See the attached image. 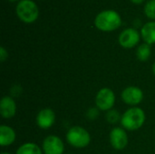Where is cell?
I'll list each match as a JSON object with an SVG mask.
<instances>
[{"label": "cell", "mask_w": 155, "mask_h": 154, "mask_svg": "<svg viewBox=\"0 0 155 154\" xmlns=\"http://www.w3.org/2000/svg\"><path fill=\"white\" fill-rule=\"evenodd\" d=\"M141 34L146 44H155V21L146 23L142 27Z\"/></svg>", "instance_id": "13"}, {"label": "cell", "mask_w": 155, "mask_h": 154, "mask_svg": "<svg viewBox=\"0 0 155 154\" xmlns=\"http://www.w3.org/2000/svg\"><path fill=\"white\" fill-rule=\"evenodd\" d=\"M7 56H8L7 51L4 47H1L0 48V61L1 62H5L7 59Z\"/></svg>", "instance_id": "19"}, {"label": "cell", "mask_w": 155, "mask_h": 154, "mask_svg": "<svg viewBox=\"0 0 155 154\" xmlns=\"http://www.w3.org/2000/svg\"><path fill=\"white\" fill-rule=\"evenodd\" d=\"M99 109L98 108H91L87 112V117L90 120H94L99 116Z\"/></svg>", "instance_id": "18"}, {"label": "cell", "mask_w": 155, "mask_h": 154, "mask_svg": "<svg viewBox=\"0 0 155 154\" xmlns=\"http://www.w3.org/2000/svg\"><path fill=\"white\" fill-rule=\"evenodd\" d=\"M133 3H134V4H137V5H139V4H142L144 0H131Z\"/></svg>", "instance_id": "20"}, {"label": "cell", "mask_w": 155, "mask_h": 154, "mask_svg": "<svg viewBox=\"0 0 155 154\" xmlns=\"http://www.w3.org/2000/svg\"><path fill=\"white\" fill-rule=\"evenodd\" d=\"M66 140L71 146L82 149L88 146L91 141V136L84 128L80 126H74L67 132Z\"/></svg>", "instance_id": "4"}, {"label": "cell", "mask_w": 155, "mask_h": 154, "mask_svg": "<svg viewBox=\"0 0 155 154\" xmlns=\"http://www.w3.org/2000/svg\"><path fill=\"white\" fill-rule=\"evenodd\" d=\"M121 118H122V116L119 114V113L116 110H110V111L107 112L106 120H107L108 123H110L112 124L116 123L119 120L121 121Z\"/></svg>", "instance_id": "17"}, {"label": "cell", "mask_w": 155, "mask_h": 154, "mask_svg": "<svg viewBox=\"0 0 155 154\" xmlns=\"http://www.w3.org/2000/svg\"><path fill=\"white\" fill-rule=\"evenodd\" d=\"M122 99L126 104L135 106L143 101V93L139 87L128 86L123 91Z\"/></svg>", "instance_id": "9"}, {"label": "cell", "mask_w": 155, "mask_h": 154, "mask_svg": "<svg viewBox=\"0 0 155 154\" xmlns=\"http://www.w3.org/2000/svg\"><path fill=\"white\" fill-rule=\"evenodd\" d=\"M8 1H10V2H15V1H17V0H8Z\"/></svg>", "instance_id": "22"}, {"label": "cell", "mask_w": 155, "mask_h": 154, "mask_svg": "<svg viewBox=\"0 0 155 154\" xmlns=\"http://www.w3.org/2000/svg\"><path fill=\"white\" fill-rule=\"evenodd\" d=\"M16 113V104L13 98L5 96L0 102V114L5 119H10Z\"/></svg>", "instance_id": "11"}, {"label": "cell", "mask_w": 155, "mask_h": 154, "mask_svg": "<svg viewBox=\"0 0 155 154\" xmlns=\"http://www.w3.org/2000/svg\"><path fill=\"white\" fill-rule=\"evenodd\" d=\"M15 141V132L13 128L1 125L0 126V144L1 146H8L11 145Z\"/></svg>", "instance_id": "12"}, {"label": "cell", "mask_w": 155, "mask_h": 154, "mask_svg": "<svg viewBox=\"0 0 155 154\" xmlns=\"http://www.w3.org/2000/svg\"><path fill=\"white\" fill-rule=\"evenodd\" d=\"M94 25L101 31L111 32L121 26L122 19L116 11L105 10L96 15L94 19Z\"/></svg>", "instance_id": "1"}, {"label": "cell", "mask_w": 155, "mask_h": 154, "mask_svg": "<svg viewBox=\"0 0 155 154\" xmlns=\"http://www.w3.org/2000/svg\"><path fill=\"white\" fill-rule=\"evenodd\" d=\"M15 154H43L41 148L34 143H26L21 145Z\"/></svg>", "instance_id": "14"}, {"label": "cell", "mask_w": 155, "mask_h": 154, "mask_svg": "<svg viewBox=\"0 0 155 154\" xmlns=\"http://www.w3.org/2000/svg\"><path fill=\"white\" fill-rule=\"evenodd\" d=\"M144 14L150 19H155V0H150L144 6Z\"/></svg>", "instance_id": "16"}, {"label": "cell", "mask_w": 155, "mask_h": 154, "mask_svg": "<svg viewBox=\"0 0 155 154\" xmlns=\"http://www.w3.org/2000/svg\"><path fill=\"white\" fill-rule=\"evenodd\" d=\"M110 143L115 150H123L128 144V136L124 129L114 127L110 133Z\"/></svg>", "instance_id": "8"}, {"label": "cell", "mask_w": 155, "mask_h": 154, "mask_svg": "<svg viewBox=\"0 0 155 154\" xmlns=\"http://www.w3.org/2000/svg\"><path fill=\"white\" fill-rule=\"evenodd\" d=\"M153 73L155 74V63L153 64Z\"/></svg>", "instance_id": "21"}, {"label": "cell", "mask_w": 155, "mask_h": 154, "mask_svg": "<svg viewBox=\"0 0 155 154\" xmlns=\"http://www.w3.org/2000/svg\"><path fill=\"white\" fill-rule=\"evenodd\" d=\"M42 149L45 154H63L64 145L58 136L49 135L44 140Z\"/></svg>", "instance_id": "6"}, {"label": "cell", "mask_w": 155, "mask_h": 154, "mask_svg": "<svg viewBox=\"0 0 155 154\" xmlns=\"http://www.w3.org/2000/svg\"><path fill=\"white\" fill-rule=\"evenodd\" d=\"M55 121V114L50 108L41 110L36 116V124L41 129H49L52 127Z\"/></svg>", "instance_id": "10"}, {"label": "cell", "mask_w": 155, "mask_h": 154, "mask_svg": "<svg viewBox=\"0 0 155 154\" xmlns=\"http://www.w3.org/2000/svg\"><path fill=\"white\" fill-rule=\"evenodd\" d=\"M145 122V113L139 107L128 109L121 118L122 126L128 131H136L140 129Z\"/></svg>", "instance_id": "2"}, {"label": "cell", "mask_w": 155, "mask_h": 154, "mask_svg": "<svg viewBox=\"0 0 155 154\" xmlns=\"http://www.w3.org/2000/svg\"><path fill=\"white\" fill-rule=\"evenodd\" d=\"M136 56L142 62L147 61L151 56V46H150V44H148L146 43L141 44L136 51Z\"/></svg>", "instance_id": "15"}, {"label": "cell", "mask_w": 155, "mask_h": 154, "mask_svg": "<svg viewBox=\"0 0 155 154\" xmlns=\"http://www.w3.org/2000/svg\"><path fill=\"white\" fill-rule=\"evenodd\" d=\"M1 154H12V153H9V152H3V153Z\"/></svg>", "instance_id": "23"}, {"label": "cell", "mask_w": 155, "mask_h": 154, "mask_svg": "<svg viewBox=\"0 0 155 154\" xmlns=\"http://www.w3.org/2000/svg\"><path fill=\"white\" fill-rule=\"evenodd\" d=\"M140 41V34L134 28H127L119 35V44L124 48L129 49L134 47Z\"/></svg>", "instance_id": "7"}, {"label": "cell", "mask_w": 155, "mask_h": 154, "mask_svg": "<svg viewBox=\"0 0 155 154\" xmlns=\"http://www.w3.org/2000/svg\"><path fill=\"white\" fill-rule=\"evenodd\" d=\"M115 103L114 93L110 88H102L96 94L95 103L99 110L102 111H110Z\"/></svg>", "instance_id": "5"}, {"label": "cell", "mask_w": 155, "mask_h": 154, "mask_svg": "<svg viewBox=\"0 0 155 154\" xmlns=\"http://www.w3.org/2000/svg\"><path fill=\"white\" fill-rule=\"evenodd\" d=\"M19 19L25 23L30 24L35 22L39 15L36 4L32 0H21L15 8Z\"/></svg>", "instance_id": "3"}]
</instances>
